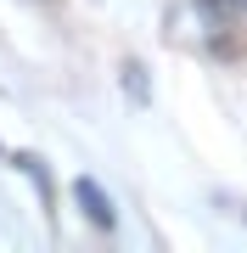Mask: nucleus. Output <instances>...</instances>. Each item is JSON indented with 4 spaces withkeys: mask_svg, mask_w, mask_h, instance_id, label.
Segmentation results:
<instances>
[{
    "mask_svg": "<svg viewBox=\"0 0 247 253\" xmlns=\"http://www.w3.org/2000/svg\"><path fill=\"white\" fill-rule=\"evenodd\" d=\"M73 197H79V208H84V219H90V225L112 231V219H118V214H112V197L90 180V174H79V180H73Z\"/></svg>",
    "mask_w": 247,
    "mask_h": 253,
    "instance_id": "obj_1",
    "label": "nucleus"
},
{
    "mask_svg": "<svg viewBox=\"0 0 247 253\" xmlns=\"http://www.w3.org/2000/svg\"><path fill=\"white\" fill-rule=\"evenodd\" d=\"M124 84H129V96H135V101H146V84H141V68H135V62L124 68Z\"/></svg>",
    "mask_w": 247,
    "mask_h": 253,
    "instance_id": "obj_2",
    "label": "nucleus"
}]
</instances>
